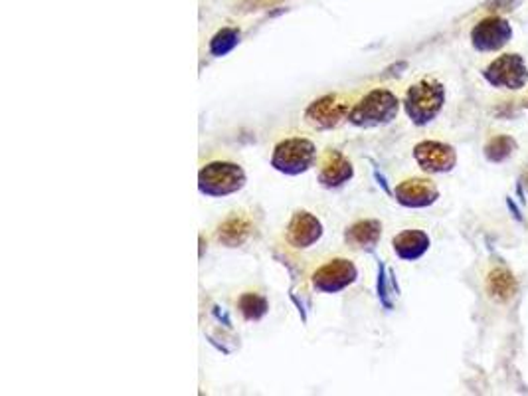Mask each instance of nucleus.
I'll use <instances>...</instances> for the list:
<instances>
[{"label": "nucleus", "mask_w": 528, "mask_h": 396, "mask_svg": "<svg viewBox=\"0 0 528 396\" xmlns=\"http://www.w3.org/2000/svg\"><path fill=\"white\" fill-rule=\"evenodd\" d=\"M444 101H446L444 85H441L437 80L426 78L422 82L414 83L412 88L408 90L404 107L409 120L418 125H426L441 111Z\"/></svg>", "instance_id": "f257e3e1"}, {"label": "nucleus", "mask_w": 528, "mask_h": 396, "mask_svg": "<svg viewBox=\"0 0 528 396\" xmlns=\"http://www.w3.org/2000/svg\"><path fill=\"white\" fill-rule=\"evenodd\" d=\"M398 107H400V103H398V98L392 92L374 90L354 107L350 113V121L359 127H376L390 123L398 113Z\"/></svg>", "instance_id": "f03ea898"}, {"label": "nucleus", "mask_w": 528, "mask_h": 396, "mask_svg": "<svg viewBox=\"0 0 528 396\" xmlns=\"http://www.w3.org/2000/svg\"><path fill=\"white\" fill-rule=\"evenodd\" d=\"M245 183L244 170L234 163H224V160H216L200 170L198 187L202 195L208 197H226L232 192L240 190Z\"/></svg>", "instance_id": "7ed1b4c3"}, {"label": "nucleus", "mask_w": 528, "mask_h": 396, "mask_svg": "<svg viewBox=\"0 0 528 396\" xmlns=\"http://www.w3.org/2000/svg\"><path fill=\"white\" fill-rule=\"evenodd\" d=\"M493 88L499 90H523L528 83V66L519 53H503L497 60H493L487 70L483 72Z\"/></svg>", "instance_id": "20e7f679"}, {"label": "nucleus", "mask_w": 528, "mask_h": 396, "mask_svg": "<svg viewBox=\"0 0 528 396\" xmlns=\"http://www.w3.org/2000/svg\"><path fill=\"white\" fill-rule=\"evenodd\" d=\"M315 160V145L307 139H287L275 147L272 163L285 175H299Z\"/></svg>", "instance_id": "39448f33"}, {"label": "nucleus", "mask_w": 528, "mask_h": 396, "mask_svg": "<svg viewBox=\"0 0 528 396\" xmlns=\"http://www.w3.org/2000/svg\"><path fill=\"white\" fill-rule=\"evenodd\" d=\"M513 38V28L501 16H487L471 30V44L479 52H497Z\"/></svg>", "instance_id": "423d86ee"}, {"label": "nucleus", "mask_w": 528, "mask_h": 396, "mask_svg": "<svg viewBox=\"0 0 528 396\" xmlns=\"http://www.w3.org/2000/svg\"><path fill=\"white\" fill-rule=\"evenodd\" d=\"M414 157L426 173H447L457 163L456 149L441 141H422L416 145Z\"/></svg>", "instance_id": "0eeeda50"}, {"label": "nucleus", "mask_w": 528, "mask_h": 396, "mask_svg": "<svg viewBox=\"0 0 528 396\" xmlns=\"http://www.w3.org/2000/svg\"><path fill=\"white\" fill-rule=\"evenodd\" d=\"M357 277V267H354L349 260H332L327 266H322L321 270L312 277L317 290L325 294H335L350 285Z\"/></svg>", "instance_id": "6e6552de"}, {"label": "nucleus", "mask_w": 528, "mask_h": 396, "mask_svg": "<svg viewBox=\"0 0 528 396\" xmlns=\"http://www.w3.org/2000/svg\"><path fill=\"white\" fill-rule=\"evenodd\" d=\"M439 197L437 187L427 179H408L396 188V200L408 208L434 205Z\"/></svg>", "instance_id": "1a4fd4ad"}, {"label": "nucleus", "mask_w": 528, "mask_h": 396, "mask_svg": "<svg viewBox=\"0 0 528 396\" xmlns=\"http://www.w3.org/2000/svg\"><path fill=\"white\" fill-rule=\"evenodd\" d=\"M322 234L321 222L309 212H297L293 220L289 224L287 240L297 246V248H309L311 244H315Z\"/></svg>", "instance_id": "9d476101"}, {"label": "nucleus", "mask_w": 528, "mask_h": 396, "mask_svg": "<svg viewBox=\"0 0 528 396\" xmlns=\"http://www.w3.org/2000/svg\"><path fill=\"white\" fill-rule=\"evenodd\" d=\"M347 115V105L337 100V95H327L312 103L307 110V120L317 127H332Z\"/></svg>", "instance_id": "9b49d317"}, {"label": "nucleus", "mask_w": 528, "mask_h": 396, "mask_svg": "<svg viewBox=\"0 0 528 396\" xmlns=\"http://www.w3.org/2000/svg\"><path fill=\"white\" fill-rule=\"evenodd\" d=\"M392 244H394V252L400 256L402 260L414 262L418 258H422V256L427 252L429 238L422 230H406L398 234Z\"/></svg>", "instance_id": "f8f14e48"}, {"label": "nucleus", "mask_w": 528, "mask_h": 396, "mask_svg": "<svg viewBox=\"0 0 528 396\" xmlns=\"http://www.w3.org/2000/svg\"><path fill=\"white\" fill-rule=\"evenodd\" d=\"M321 183L325 187H341L352 177V165L341 153L331 151L321 169Z\"/></svg>", "instance_id": "ddd939ff"}, {"label": "nucleus", "mask_w": 528, "mask_h": 396, "mask_svg": "<svg viewBox=\"0 0 528 396\" xmlns=\"http://www.w3.org/2000/svg\"><path fill=\"white\" fill-rule=\"evenodd\" d=\"M516 287H519V285H516L513 272L506 270L504 266L493 267V270L489 272L487 292L494 299V302H501V304L511 302V299L516 294Z\"/></svg>", "instance_id": "4468645a"}, {"label": "nucleus", "mask_w": 528, "mask_h": 396, "mask_svg": "<svg viewBox=\"0 0 528 396\" xmlns=\"http://www.w3.org/2000/svg\"><path fill=\"white\" fill-rule=\"evenodd\" d=\"M382 227L379 220H360L354 224L350 230H347V242L354 248H374L380 240Z\"/></svg>", "instance_id": "2eb2a0df"}, {"label": "nucleus", "mask_w": 528, "mask_h": 396, "mask_svg": "<svg viewBox=\"0 0 528 396\" xmlns=\"http://www.w3.org/2000/svg\"><path fill=\"white\" fill-rule=\"evenodd\" d=\"M516 151V141L511 135H494L485 145V157L491 163H503Z\"/></svg>", "instance_id": "dca6fc26"}, {"label": "nucleus", "mask_w": 528, "mask_h": 396, "mask_svg": "<svg viewBox=\"0 0 528 396\" xmlns=\"http://www.w3.org/2000/svg\"><path fill=\"white\" fill-rule=\"evenodd\" d=\"M240 42V32L234 30V28H224L220 30L216 36L212 38L210 42V52L214 56H224V53H228L235 48V44Z\"/></svg>", "instance_id": "f3484780"}, {"label": "nucleus", "mask_w": 528, "mask_h": 396, "mask_svg": "<svg viewBox=\"0 0 528 396\" xmlns=\"http://www.w3.org/2000/svg\"><path fill=\"white\" fill-rule=\"evenodd\" d=\"M240 307H242V314L247 319H260L267 312L265 299L260 295H255V294H245L240 299Z\"/></svg>", "instance_id": "a211bd4d"}, {"label": "nucleus", "mask_w": 528, "mask_h": 396, "mask_svg": "<svg viewBox=\"0 0 528 396\" xmlns=\"http://www.w3.org/2000/svg\"><path fill=\"white\" fill-rule=\"evenodd\" d=\"M247 230H250V227H247V224H245L244 220H240V218H232V220L226 222L224 227L220 228V240H224L226 244H232V246H234V244H240L238 238H235V234H238L240 240L244 242Z\"/></svg>", "instance_id": "6ab92c4d"}, {"label": "nucleus", "mask_w": 528, "mask_h": 396, "mask_svg": "<svg viewBox=\"0 0 528 396\" xmlns=\"http://www.w3.org/2000/svg\"><path fill=\"white\" fill-rule=\"evenodd\" d=\"M516 3H519V0H497L494 6H497V10H513Z\"/></svg>", "instance_id": "aec40b11"}, {"label": "nucleus", "mask_w": 528, "mask_h": 396, "mask_svg": "<svg viewBox=\"0 0 528 396\" xmlns=\"http://www.w3.org/2000/svg\"><path fill=\"white\" fill-rule=\"evenodd\" d=\"M524 107L528 110V93H526V98H524Z\"/></svg>", "instance_id": "412c9836"}]
</instances>
